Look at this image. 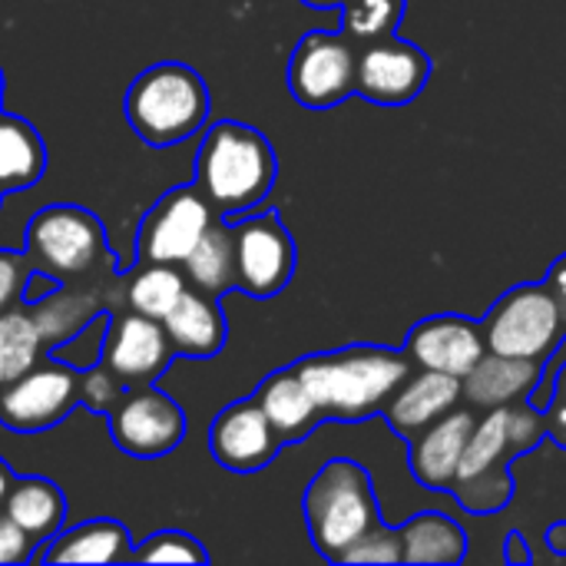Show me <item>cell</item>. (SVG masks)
<instances>
[{
  "label": "cell",
  "instance_id": "4dcf8cb0",
  "mask_svg": "<svg viewBox=\"0 0 566 566\" xmlns=\"http://www.w3.org/2000/svg\"><path fill=\"white\" fill-rule=\"evenodd\" d=\"M136 564H206V547L186 531H159L133 547Z\"/></svg>",
  "mask_w": 566,
  "mask_h": 566
},
{
  "label": "cell",
  "instance_id": "ffe728a7",
  "mask_svg": "<svg viewBox=\"0 0 566 566\" xmlns=\"http://www.w3.org/2000/svg\"><path fill=\"white\" fill-rule=\"evenodd\" d=\"M163 328L172 342L176 358H196V361L216 358L229 338V322L219 298L192 285L179 295L172 312L163 318Z\"/></svg>",
  "mask_w": 566,
  "mask_h": 566
},
{
  "label": "cell",
  "instance_id": "1f68e13d",
  "mask_svg": "<svg viewBox=\"0 0 566 566\" xmlns=\"http://www.w3.org/2000/svg\"><path fill=\"white\" fill-rule=\"evenodd\" d=\"M338 564L365 566V564H405V541L401 527H371L365 537H358Z\"/></svg>",
  "mask_w": 566,
  "mask_h": 566
},
{
  "label": "cell",
  "instance_id": "9a60e30c",
  "mask_svg": "<svg viewBox=\"0 0 566 566\" xmlns=\"http://www.w3.org/2000/svg\"><path fill=\"white\" fill-rule=\"evenodd\" d=\"M99 361L126 385H153L166 375V368L176 361L172 342L163 328V322L146 318L129 308L109 312V325L103 335Z\"/></svg>",
  "mask_w": 566,
  "mask_h": 566
},
{
  "label": "cell",
  "instance_id": "ab89813d",
  "mask_svg": "<svg viewBox=\"0 0 566 566\" xmlns=\"http://www.w3.org/2000/svg\"><path fill=\"white\" fill-rule=\"evenodd\" d=\"M13 478H17V474L7 468V461H0V507H3V497H7V491H10Z\"/></svg>",
  "mask_w": 566,
  "mask_h": 566
},
{
  "label": "cell",
  "instance_id": "f546056e",
  "mask_svg": "<svg viewBox=\"0 0 566 566\" xmlns=\"http://www.w3.org/2000/svg\"><path fill=\"white\" fill-rule=\"evenodd\" d=\"M405 7L408 0H345L338 30L352 36L358 46L381 40V36H395L405 17Z\"/></svg>",
  "mask_w": 566,
  "mask_h": 566
},
{
  "label": "cell",
  "instance_id": "ac0fdd59",
  "mask_svg": "<svg viewBox=\"0 0 566 566\" xmlns=\"http://www.w3.org/2000/svg\"><path fill=\"white\" fill-rule=\"evenodd\" d=\"M474 424H478L474 411L451 408L444 418L428 424L415 441H408V468L424 491L451 494Z\"/></svg>",
  "mask_w": 566,
  "mask_h": 566
},
{
  "label": "cell",
  "instance_id": "d590c367",
  "mask_svg": "<svg viewBox=\"0 0 566 566\" xmlns=\"http://www.w3.org/2000/svg\"><path fill=\"white\" fill-rule=\"evenodd\" d=\"M541 415H544L547 438L566 448V365L554 375V391H551L547 405L541 408Z\"/></svg>",
  "mask_w": 566,
  "mask_h": 566
},
{
  "label": "cell",
  "instance_id": "7402d4cb",
  "mask_svg": "<svg viewBox=\"0 0 566 566\" xmlns=\"http://www.w3.org/2000/svg\"><path fill=\"white\" fill-rule=\"evenodd\" d=\"M259 401V408L265 411L269 424L275 428V434L282 438V444H298L305 438L315 434V428L325 421L315 398L308 395L302 375L295 365L272 371L252 395Z\"/></svg>",
  "mask_w": 566,
  "mask_h": 566
},
{
  "label": "cell",
  "instance_id": "d6a6232c",
  "mask_svg": "<svg viewBox=\"0 0 566 566\" xmlns=\"http://www.w3.org/2000/svg\"><path fill=\"white\" fill-rule=\"evenodd\" d=\"M123 395H126V385L103 361L80 371V408L93 415H109Z\"/></svg>",
  "mask_w": 566,
  "mask_h": 566
},
{
  "label": "cell",
  "instance_id": "7c38bea8",
  "mask_svg": "<svg viewBox=\"0 0 566 566\" xmlns=\"http://www.w3.org/2000/svg\"><path fill=\"white\" fill-rule=\"evenodd\" d=\"M113 444L129 458H166L172 454L186 431V411L156 385L126 388L119 405L106 415Z\"/></svg>",
  "mask_w": 566,
  "mask_h": 566
},
{
  "label": "cell",
  "instance_id": "5b68a950",
  "mask_svg": "<svg viewBox=\"0 0 566 566\" xmlns=\"http://www.w3.org/2000/svg\"><path fill=\"white\" fill-rule=\"evenodd\" d=\"M302 511L312 547L332 564H338L358 537L381 524L371 474L352 458H332L318 468L305 488Z\"/></svg>",
  "mask_w": 566,
  "mask_h": 566
},
{
  "label": "cell",
  "instance_id": "cb8c5ba5",
  "mask_svg": "<svg viewBox=\"0 0 566 566\" xmlns=\"http://www.w3.org/2000/svg\"><path fill=\"white\" fill-rule=\"evenodd\" d=\"M36 547H43L50 537H56L63 531V521H66V497L60 491L56 481L50 478H36V474H27V478H13L7 497H3V507H0Z\"/></svg>",
  "mask_w": 566,
  "mask_h": 566
},
{
  "label": "cell",
  "instance_id": "836d02e7",
  "mask_svg": "<svg viewBox=\"0 0 566 566\" xmlns=\"http://www.w3.org/2000/svg\"><path fill=\"white\" fill-rule=\"evenodd\" d=\"M33 275L36 272L23 252L0 249V315L10 312L13 305H23V295L30 292Z\"/></svg>",
  "mask_w": 566,
  "mask_h": 566
},
{
  "label": "cell",
  "instance_id": "8992f818",
  "mask_svg": "<svg viewBox=\"0 0 566 566\" xmlns=\"http://www.w3.org/2000/svg\"><path fill=\"white\" fill-rule=\"evenodd\" d=\"M23 255L36 275H46L56 285L116 265L103 222L90 209L70 202L46 206L27 222Z\"/></svg>",
  "mask_w": 566,
  "mask_h": 566
},
{
  "label": "cell",
  "instance_id": "f1b7e54d",
  "mask_svg": "<svg viewBox=\"0 0 566 566\" xmlns=\"http://www.w3.org/2000/svg\"><path fill=\"white\" fill-rule=\"evenodd\" d=\"M43 358H46V342L30 305H13L10 312H3L0 315V388L27 375Z\"/></svg>",
  "mask_w": 566,
  "mask_h": 566
},
{
  "label": "cell",
  "instance_id": "3957f363",
  "mask_svg": "<svg viewBox=\"0 0 566 566\" xmlns=\"http://www.w3.org/2000/svg\"><path fill=\"white\" fill-rule=\"evenodd\" d=\"M275 179L279 159L262 129L235 119H219L206 129L192 182L222 219L255 209L272 192Z\"/></svg>",
  "mask_w": 566,
  "mask_h": 566
},
{
  "label": "cell",
  "instance_id": "6da1fadb",
  "mask_svg": "<svg viewBox=\"0 0 566 566\" xmlns=\"http://www.w3.org/2000/svg\"><path fill=\"white\" fill-rule=\"evenodd\" d=\"M544 438V415L531 401L488 408L468 438L458 478L451 484L454 501L474 517L504 511L514 497L511 461L531 454Z\"/></svg>",
  "mask_w": 566,
  "mask_h": 566
},
{
  "label": "cell",
  "instance_id": "52a82bcc",
  "mask_svg": "<svg viewBox=\"0 0 566 566\" xmlns=\"http://www.w3.org/2000/svg\"><path fill=\"white\" fill-rule=\"evenodd\" d=\"M481 332L488 352L534 361H551V355L566 338L560 308L544 282H524L507 289L481 318Z\"/></svg>",
  "mask_w": 566,
  "mask_h": 566
},
{
  "label": "cell",
  "instance_id": "60d3db41",
  "mask_svg": "<svg viewBox=\"0 0 566 566\" xmlns=\"http://www.w3.org/2000/svg\"><path fill=\"white\" fill-rule=\"evenodd\" d=\"M305 7H315V10H332V7H342L345 0H302Z\"/></svg>",
  "mask_w": 566,
  "mask_h": 566
},
{
  "label": "cell",
  "instance_id": "4fadbf2b",
  "mask_svg": "<svg viewBox=\"0 0 566 566\" xmlns=\"http://www.w3.org/2000/svg\"><path fill=\"white\" fill-rule=\"evenodd\" d=\"M123 308V272L119 265H106L86 279H73V282H60V289L40 302L30 305L46 352L66 345L73 335H80L93 318Z\"/></svg>",
  "mask_w": 566,
  "mask_h": 566
},
{
  "label": "cell",
  "instance_id": "e575fe53",
  "mask_svg": "<svg viewBox=\"0 0 566 566\" xmlns=\"http://www.w3.org/2000/svg\"><path fill=\"white\" fill-rule=\"evenodd\" d=\"M36 557V544L0 511V566L27 564Z\"/></svg>",
  "mask_w": 566,
  "mask_h": 566
},
{
  "label": "cell",
  "instance_id": "603a6c76",
  "mask_svg": "<svg viewBox=\"0 0 566 566\" xmlns=\"http://www.w3.org/2000/svg\"><path fill=\"white\" fill-rule=\"evenodd\" d=\"M33 560L40 564H129L133 541L119 521L99 517V521H86L70 531H60L56 537L43 544V551Z\"/></svg>",
  "mask_w": 566,
  "mask_h": 566
},
{
  "label": "cell",
  "instance_id": "b9f144b4",
  "mask_svg": "<svg viewBox=\"0 0 566 566\" xmlns=\"http://www.w3.org/2000/svg\"><path fill=\"white\" fill-rule=\"evenodd\" d=\"M0 103H3V70H0ZM3 109V106H0Z\"/></svg>",
  "mask_w": 566,
  "mask_h": 566
},
{
  "label": "cell",
  "instance_id": "4316f807",
  "mask_svg": "<svg viewBox=\"0 0 566 566\" xmlns=\"http://www.w3.org/2000/svg\"><path fill=\"white\" fill-rule=\"evenodd\" d=\"M182 272L192 289L212 298H222L226 292L235 289V242H232V226L222 216L206 229V235L186 255Z\"/></svg>",
  "mask_w": 566,
  "mask_h": 566
},
{
  "label": "cell",
  "instance_id": "30bf717a",
  "mask_svg": "<svg viewBox=\"0 0 566 566\" xmlns=\"http://www.w3.org/2000/svg\"><path fill=\"white\" fill-rule=\"evenodd\" d=\"M80 408V368L50 355L27 375L0 388V428L13 434H40L56 428Z\"/></svg>",
  "mask_w": 566,
  "mask_h": 566
},
{
  "label": "cell",
  "instance_id": "44dd1931",
  "mask_svg": "<svg viewBox=\"0 0 566 566\" xmlns=\"http://www.w3.org/2000/svg\"><path fill=\"white\" fill-rule=\"evenodd\" d=\"M547 361L534 358H507L488 352L464 378H461V398L471 401L474 408H501V405H517L531 401L541 378H544Z\"/></svg>",
  "mask_w": 566,
  "mask_h": 566
},
{
  "label": "cell",
  "instance_id": "8fae6325",
  "mask_svg": "<svg viewBox=\"0 0 566 566\" xmlns=\"http://www.w3.org/2000/svg\"><path fill=\"white\" fill-rule=\"evenodd\" d=\"M219 219L212 202L196 182L172 186L159 196L139 219L136 229V262H166L182 265L206 229Z\"/></svg>",
  "mask_w": 566,
  "mask_h": 566
},
{
  "label": "cell",
  "instance_id": "7a4b0ae2",
  "mask_svg": "<svg viewBox=\"0 0 566 566\" xmlns=\"http://www.w3.org/2000/svg\"><path fill=\"white\" fill-rule=\"evenodd\" d=\"M295 368L325 421H368L385 411L415 365L405 348L348 345L308 355Z\"/></svg>",
  "mask_w": 566,
  "mask_h": 566
},
{
  "label": "cell",
  "instance_id": "7bdbcfd3",
  "mask_svg": "<svg viewBox=\"0 0 566 566\" xmlns=\"http://www.w3.org/2000/svg\"><path fill=\"white\" fill-rule=\"evenodd\" d=\"M0 199H3V196H0Z\"/></svg>",
  "mask_w": 566,
  "mask_h": 566
},
{
  "label": "cell",
  "instance_id": "484cf974",
  "mask_svg": "<svg viewBox=\"0 0 566 566\" xmlns=\"http://www.w3.org/2000/svg\"><path fill=\"white\" fill-rule=\"evenodd\" d=\"M46 169L43 136L23 116L0 109V196L30 189Z\"/></svg>",
  "mask_w": 566,
  "mask_h": 566
},
{
  "label": "cell",
  "instance_id": "277c9868",
  "mask_svg": "<svg viewBox=\"0 0 566 566\" xmlns=\"http://www.w3.org/2000/svg\"><path fill=\"white\" fill-rule=\"evenodd\" d=\"M209 109L212 99L202 73L179 60L146 66L123 96V116L149 149L192 139L209 123Z\"/></svg>",
  "mask_w": 566,
  "mask_h": 566
},
{
  "label": "cell",
  "instance_id": "2e32d148",
  "mask_svg": "<svg viewBox=\"0 0 566 566\" xmlns=\"http://www.w3.org/2000/svg\"><path fill=\"white\" fill-rule=\"evenodd\" d=\"M282 448V438L275 434V428L269 424L265 411L252 395L226 405L209 428V454L222 471L232 474L265 471Z\"/></svg>",
  "mask_w": 566,
  "mask_h": 566
},
{
  "label": "cell",
  "instance_id": "e0dca14e",
  "mask_svg": "<svg viewBox=\"0 0 566 566\" xmlns=\"http://www.w3.org/2000/svg\"><path fill=\"white\" fill-rule=\"evenodd\" d=\"M405 355L411 358L415 368L464 378L488 355V345H484L481 322L444 312V315L421 318L408 332Z\"/></svg>",
  "mask_w": 566,
  "mask_h": 566
},
{
  "label": "cell",
  "instance_id": "f35d334b",
  "mask_svg": "<svg viewBox=\"0 0 566 566\" xmlns=\"http://www.w3.org/2000/svg\"><path fill=\"white\" fill-rule=\"evenodd\" d=\"M547 544H551L560 557H566V521H557V524L547 531Z\"/></svg>",
  "mask_w": 566,
  "mask_h": 566
},
{
  "label": "cell",
  "instance_id": "8d00e7d4",
  "mask_svg": "<svg viewBox=\"0 0 566 566\" xmlns=\"http://www.w3.org/2000/svg\"><path fill=\"white\" fill-rule=\"evenodd\" d=\"M544 285L551 289V295H554V302H557V308H560V318H564V328H566V252L547 269V275H544Z\"/></svg>",
  "mask_w": 566,
  "mask_h": 566
},
{
  "label": "cell",
  "instance_id": "9c48e42d",
  "mask_svg": "<svg viewBox=\"0 0 566 566\" xmlns=\"http://www.w3.org/2000/svg\"><path fill=\"white\" fill-rule=\"evenodd\" d=\"M229 226L235 242V289L249 298H272L285 292L298 265V249L282 216L265 209Z\"/></svg>",
  "mask_w": 566,
  "mask_h": 566
},
{
  "label": "cell",
  "instance_id": "5bb4252c",
  "mask_svg": "<svg viewBox=\"0 0 566 566\" xmlns=\"http://www.w3.org/2000/svg\"><path fill=\"white\" fill-rule=\"evenodd\" d=\"M431 56L408 40L381 36L358 46L355 96L378 106H405L418 99L431 80Z\"/></svg>",
  "mask_w": 566,
  "mask_h": 566
},
{
  "label": "cell",
  "instance_id": "d4e9b609",
  "mask_svg": "<svg viewBox=\"0 0 566 566\" xmlns=\"http://www.w3.org/2000/svg\"><path fill=\"white\" fill-rule=\"evenodd\" d=\"M405 564L454 566L468 557V531L438 511H421L401 524Z\"/></svg>",
  "mask_w": 566,
  "mask_h": 566
},
{
  "label": "cell",
  "instance_id": "d6986e66",
  "mask_svg": "<svg viewBox=\"0 0 566 566\" xmlns=\"http://www.w3.org/2000/svg\"><path fill=\"white\" fill-rule=\"evenodd\" d=\"M458 401H461V378L418 368V375H408V381L391 395L381 415L401 441H415L428 424H434L451 408H458Z\"/></svg>",
  "mask_w": 566,
  "mask_h": 566
},
{
  "label": "cell",
  "instance_id": "83f0119b",
  "mask_svg": "<svg viewBox=\"0 0 566 566\" xmlns=\"http://www.w3.org/2000/svg\"><path fill=\"white\" fill-rule=\"evenodd\" d=\"M186 289L189 282H186L182 265L136 262V269L123 272V308L163 322Z\"/></svg>",
  "mask_w": 566,
  "mask_h": 566
},
{
  "label": "cell",
  "instance_id": "ba28073f",
  "mask_svg": "<svg viewBox=\"0 0 566 566\" xmlns=\"http://www.w3.org/2000/svg\"><path fill=\"white\" fill-rule=\"evenodd\" d=\"M358 43L342 30H308L285 70V83L295 103L305 109H332L355 96Z\"/></svg>",
  "mask_w": 566,
  "mask_h": 566
},
{
  "label": "cell",
  "instance_id": "74e56055",
  "mask_svg": "<svg viewBox=\"0 0 566 566\" xmlns=\"http://www.w3.org/2000/svg\"><path fill=\"white\" fill-rule=\"evenodd\" d=\"M504 560H507V564H531V560H534V554L527 551V537H524L521 531H511V534H507Z\"/></svg>",
  "mask_w": 566,
  "mask_h": 566
}]
</instances>
